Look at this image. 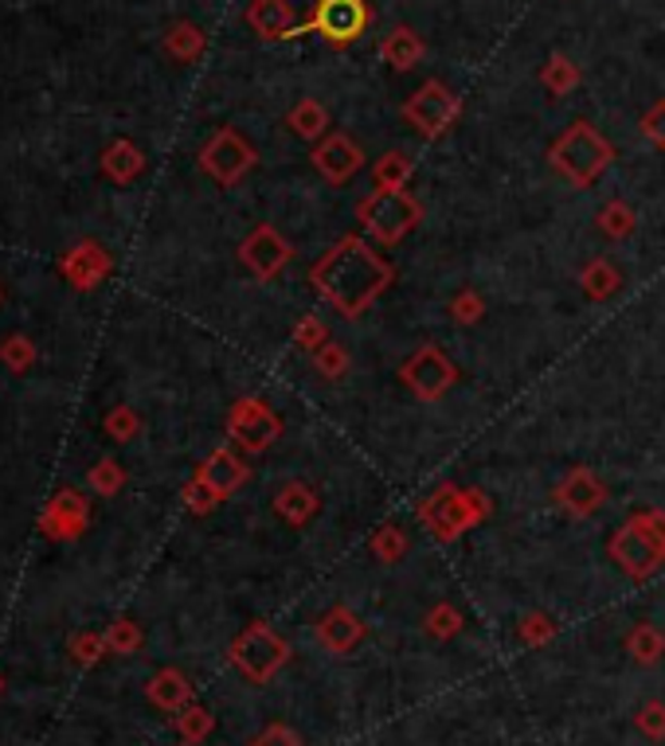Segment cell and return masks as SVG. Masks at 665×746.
I'll use <instances>...</instances> for the list:
<instances>
[{"instance_id":"1","label":"cell","mask_w":665,"mask_h":746,"mask_svg":"<svg viewBox=\"0 0 665 746\" xmlns=\"http://www.w3.org/2000/svg\"><path fill=\"white\" fill-rule=\"evenodd\" d=\"M391 278H396V266L364 235H341L310 266V286L341 317H361L372 301L388 290Z\"/></svg>"},{"instance_id":"15","label":"cell","mask_w":665,"mask_h":746,"mask_svg":"<svg viewBox=\"0 0 665 746\" xmlns=\"http://www.w3.org/2000/svg\"><path fill=\"white\" fill-rule=\"evenodd\" d=\"M556 504L567 516L587 520V516H595L606 504V485L587 466H576L567 469V477L556 485Z\"/></svg>"},{"instance_id":"25","label":"cell","mask_w":665,"mask_h":746,"mask_svg":"<svg viewBox=\"0 0 665 746\" xmlns=\"http://www.w3.org/2000/svg\"><path fill=\"white\" fill-rule=\"evenodd\" d=\"M204 31L196 28V24H188V20H180V24H173V28L165 31V51L176 59V63H192V59L204 55Z\"/></svg>"},{"instance_id":"20","label":"cell","mask_w":665,"mask_h":746,"mask_svg":"<svg viewBox=\"0 0 665 746\" xmlns=\"http://www.w3.org/2000/svg\"><path fill=\"white\" fill-rule=\"evenodd\" d=\"M317 637H322L325 649L332 653H349L356 641L364 637V625L356 614H349L344 606H337V610H329L322 618V625H317Z\"/></svg>"},{"instance_id":"12","label":"cell","mask_w":665,"mask_h":746,"mask_svg":"<svg viewBox=\"0 0 665 746\" xmlns=\"http://www.w3.org/2000/svg\"><path fill=\"white\" fill-rule=\"evenodd\" d=\"M290 243H286L283 235L274 231L271 224H259L251 235H247L243 243H239V262H243L247 270L254 274L259 281H271L278 278V274L286 270V262H290Z\"/></svg>"},{"instance_id":"19","label":"cell","mask_w":665,"mask_h":746,"mask_svg":"<svg viewBox=\"0 0 665 746\" xmlns=\"http://www.w3.org/2000/svg\"><path fill=\"white\" fill-rule=\"evenodd\" d=\"M317 508H322V496L313 493L305 481H286V485L274 493V513L283 516L286 523H293V528L310 523L313 516H317Z\"/></svg>"},{"instance_id":"13","label":"cell","mask_w":665,"mask_h":746,"mask_svg":"<svg viewBox=\"0 0 665 746\" xmlns=\"http://www.w3.org/2000/svg\"><path fill=\"white\" fill-rule=\"evenodd\" d=\"M90 523V501L78 489H59L55 496L43 508V520H39V532L48 540H78L87 532Z\"/></svg>"},{"instance_id":"24","label":"cell","mask_w":665,"mask_h":746,"mask_svg":"<svg viewBox=\"0 0 665 746\" xmlns=\"http://www.w3.org/2000/svg\"><path fill=\"white\" fill-rule=\"evenodd\" d=\"M423 51H427V48H423V39L415 36L411 28H396V31H391V36L380 43V55L388 59V63H391L396 71H411V67H415V63L423 59Z\"/></svg>"},{"instance_id":"36","label":"cell","mask_w":665,"mask_h":746,"mask_svg":"<svg viewBox=\"0 0 665 746\" xmlns=\"http://www.w3.org/2000/svg\"><path fill=\"white\" fill-rule=\"evenodd\" d=\"M224 501V496L215 493L212 485H208L204 477H192L185 485V504H188V513H196V516H208L215 508V504Z\"/></svg>"},{"instance_id":"32","label":"cell","mask_w":665,"mask_h":746,"mask_svg":"<svg viewBox=\"0 0 665 746\" xmlns=\"http://www.w3.org/2000/svg\"><path fill=\"white\" fill-rule=\"evenodd\" d=\"M626 649H630V657L635 660H642V665H654V660L665 653V641L654 625H638V630L626 637Z\"/></svg>"},{"instance_id":"14","label":"cell","mask_w":665,"mask_h":746,"mask_svg":"<svg viewBox=\"0 0 665 746\" xmlns=\"http://www.w3.org/2000/svg\"><path fill=\"white\" fill-rule=\"evenodd\" d=\"M313 168L329 180V185H349L352 176L364 168V149L349 134H329L322 146L313 149Z\"/></svg>"},{"instance_id":"16","label":"cell","mask_w":665,"mask_h":746,"mask_svg":"<svg viewBox=\"0 0 665 746\" xmlns=\"http://www.w3.org/2000/svg\"><path fill=\"white\" fill-rule=\"evenodd\" d=\"M110 270H114V258H110L106 246L95 243V239L75 243L67 251V258H63V278H67L75 290H95V286H102V281L110 278Z\"/></svg>"},{"instance_id":"35","label":"cell","mask_w":665,"mask_h":746,"mask_svg":"<svg viewBox=\"0 0 665 746\" xmlns=\"http://www.w3.org/2000/svg\"><path fill=\"white\" fill-rule=\"evenodd\" d=\"M102 427H106V434L114 438V442H134L137 430H141V418H137L134 407H114Z\"/></svg>"},{"instance_id":"3","label":"cell","mask_w":665,"mask_h":746,"mask_svg":"<svg viewBox=\"0 0 665 746\" xmlns=\"http://www.w3.org/2000/svg\"><path fill=\"white\" fill-rule=\"evenodd\" d=\"M548 161H552V168H556L572 188H591L599 176L611 168L615 149H611V141H606L595 126L576 122L567 134L556 137V146L548 149Z\"/></svg>"},{"instance_id":"10","label":"cell","mask_w":665,"mask_h":746,"mask_svg":"<svg viewBox=\"0 0 665 746\" xmlns=\"http://www.w3.org/2000/svg\"><path fill=\"white\" fill-rule=\"evenodd\" d=\"M368 20L372 12L364 0H317L310 16V31L329 39L332 48H349V43H356L364 36Z\"/></svg>"},{"instance_id":"31","label":"cell","mask_w":665,"mask_h":746,"mask_svg":"<svg viewBox=\"0 0 665 746\" xmlns=\"http://www.w3.org/2000/svg\"><path fill=\"white\" fill-rule=\"evenodd\" d=\"M403 552H407V532L400 523H384L380 532L372 535V555L380 562H400Z\"/></svg>"},{"instance_id":"44","label":"cell","mask_w":665,"mask_h":746,"mask_svg":"<svg viewBox=\"0 0 665 746\" xmlns=\"http://www.w3.org/2000/svg\"><path fill=\"white\" fill-rule=\"evenodd\" d=\"M638 728L645 731V735H654L662 738L665 735V708H657V704H650V708L638 716Z\"/></svg>"},{"instance_id":"8","label":"cell","mask_w":665,"mask_h":746,"mask_svg":"<svg viewBox=\"0 0 665 746\" xmlns=\"http://www.w3.org/2000/svg\"><path fill=\"white\" fill-rule=\"evenodd\" d=\"M227 434L247 454H266L278 442V434H283V418L274 415L263 399H239L231 415H227Z\"/></svg>"},{"instance_id":"34","label":"cell","mask_w":665,"mask_h":746,"mask_svg":"<svg viewBox=\"0 0 665 746\" xmlns=\"http://www.w3.org/2000/svg\"><path fill=\"white\" fill-rule=\"evenodd\" d=\"M0 359L9 371H28L36 364V344L28 337H9L0 344Z\"/></svg>"},{"instance_id":"47","label":"cell","mask_w":665,"mask_h":746,"mask_svg":"<svg viewBox=\"0 0 665 746\" xmlns=\"http://www.w3.org/2000/svg\"><path fill=\"white\" fill-rule=\"evenodd\" d=\"M0 688H4V680H0Z\"/></svg>"},{"instance_id":"22","label":"cell","mask_w":665,"mask_h":746,"mask_svg":"<svg viewBox=\"0 0 665 746\" xmlns=\"http://www.w3.org/2000/svg\"><path fill=\"white\" fill-rule=\"evenodd\" d=\"M579 286H584V293L591 301H606L623 290V274H618L606 258H591L584 270H579Z\"/></svg>"},{"instance_id":"2","label":"cell","mask_w":665,"mask_h":746,"mask_svg":"<svg viewBox=\"0 0 665 746\" xmlns=\"http://www.w3.org/2000/svg\"><path fill=\"white\" fill-rule=\"evenodd\" d=\"M606 552H611V562H615L618 571L630 574L635 582H642L654 571H662V562H665V513L662 508H645V513L630 516V520L611 535Z\"/></svg>"},{"instance_id":"46","label":"cell","mask_w":665,"mask_h":746,"mask_svg":"<svg viewBox=\"0 0 665 746\" xmlns=\"http://www.w3.org/2000/svg\"><path fill=\"white\" fill-rule=\"evenodd\" d=\"M525 637L532 641V637H548V621L544 618H528L525 621Z\"/></svg>"},{"instance_id":"21","label":"cell","mask_w":665,"mask_h":746,"mask_svg":"<svg viewBox=\"0 0 665 746\" xmlns=\"http://www.w3.org/2000/svg\"><path fill=\"white\" fill-rule=\"evenodd\" d=\"M141 168H146V156H141V149H137L134 141H114V146H106V153H102V173H106L114 185L137 180Z\"/></svg>"},{"instance_id":"42","label":"cell","mask_w":665,"mask_h":746,"mask_svg":"<svg viewBox=\"0 0 665 746\" xmlns=\"http://www.w3.org/2000/svg\"><path fill=\"white\" fill-rule=\"evenodd\" d=\"M462 618L454 614V606H435L427 618V630L435 633V637H450V633H459Z\"/></svg>"},{"instance_id":"23","label":"cell","mask_w":665,"mask_h":746,"mask_svg":"<svg viewBox=\"0 0 665 746\" xmlns=\"http://www.w3.org/2000/svg\"><path fill=\"white\" fill-rule=\"evenodd\" d=\"M149 699H153L156 708L180 711L188 699H192V688H188V680L176 669H161L153 680H149Z\"/></svg>"},{"instance_id":"26","label":"cell","mask_w":665,"mask_h":746,"mask_svg":"<svg viewBox=\"0 0 665 746\" xmlns=\"http://www.w3.org/2000/svg\"><path fill=\"white\" fill-rule=\"evenodd\" d=\"M290 129L302 137V141H317V137L329 129V114H325V106L317 98H302V102L290 110Z\"/></svg>"},{"instance_id":"7","label":"cell","mask_w":665,"mask_h":746,"mask_svg":"<svg viewBox=\"0 0 665 746\" xmlns=\"http://www.w3.org/2000/svg\"><path fill=\"white\" fill-rule=\"evenodd\" d=\"M400 379H403V388H407L415 399H423V403H435V399H442L450 388H454V383H459V368L450 364V356L442 349H435V344H423L415 356L403 359Z\"/></svg>"},{"instance_id":"29","label":"cell","mask_w":665,"mask_h":746,"mask_svg":"<svg viewBox=\"0 0 665 746\" xmlns=\"http://www.w3.org/2000/svg\"><path fill=\"white\" fill-rule=\"evenodd\" d=\"M540 83H544V87L560 98V94H567V90H576L579 67L567 55H552V59H548V67L540 71Z\"/></svg>"},{"instance_id":"38","label":"cell","mask_w":665,"mask_h":746,"mask_svg":"<svg viewBox=\"0 0 665 746\" xmlns=\"http://www.w3.org/2000/svg\"><path fill=\"white\" fill-rule=\"evenodd\" d=\"M106 633H75V641H71V657L78 660V665H98V660L106 657Z\"/></svg>"},{"instance_id":"45","label":"cell","mask_w":665,"mask_h":746,"mask_svg":"<svg viewBox=\"0 0 665 746\" xmlns=\"http://www.w3.org/2000/svg\"><path fill=\"white\" fill-rule=\"evenodd\" d=\"M251 746H302V743H298V735L290 728H266Z\"/></svg>"},{"instance_id":"43","label":"cell","mask_w":665,"mask_h":746,"mask_svg":"<svg viewBox=\"0 0 665 746\" xmlns=\"http://www.w3.org/2000/svg\"><path fill=\"white\" fill-rule=\"evenodd\" d=\"M642 134H645V141H654L657 149H665V98L657 102V106L645 110V117H642Z\"/></svg>"},{"instance_id":"11","label":"cell","mask_w":665,"mask_h":746,"mask_svg":"<svg viewBox=\"0 0 665 746\" xmlns=\"http://www.w3.org/2000/svg\"><path fill=\"white\" fill-rule=\"evenodd\" d=\"M462 102L459 94H450L442 83H423L415 94L403 102V117H407V126L415 129V134L423 137H439L442 129L454 126V117H459Z\"/></svg>"},{"instance_id":"4","label":"cell","mask_w":665,"mask_h":746,"mask_svg":"<svg viewBox=\"0 0 665 746\" xmlns=\"http://www.w3.org/2000/svg\"><path fill=\"white\" fill-rule=\"evenodd\" d=\"M486 516H489V501L481 489L439 485L419 504V520L447 543L459 540V535L469 532V528H478Z\"/></svg>"},{"instance_id":"41","label":"cell","mask_w":665,"mask_h":746,"mask_svg":"<svg viewBox=\"0 0 665 746\" xmlns=\"http://www.w3.org/2000/svg\"><path fill=\"white\" fill-rule=\"evenodd\" d=\"M176 728H180V735L188 738V743H200V738L212 731V719H208V711H200V708H188L185 716L176 719Z\"/></svg>"},{"instance_id":"5","label":"cell","mask_w":665,"mask_h":746,"mask_svg":"<svg viewBox=\"0 0 665 746\" xmlns=\"http://www.w3.org/2000/svg\"><path fill=\"white\" fill-rule=\"evenodd\" d=\"M356 219H361L364 235H372L380 246H396L400 239H407L415 227H419L423 219V207L415 195H407L400 188V192H376L364 195L361 204H356Z\"/></svg>"},{"instance_id":"48","label":"cell","mask_w":665,"mask_h":746,"mask_svg":"<svg viewBox=\"0 0 665 746\" xmlns=\"http://www.w3.org/2000/svg\"><path fill=\"white\" fill-rule=\"evenodd\" d=\"M185 746H196V743H185Z\"/></svg>"},{"instance_id":"18","label":"cell","mask_w":665,"mask_h":746,"mask_svg":"<svg viewBox=\"0 0 665 746\" xmlns=\"http://www.w3.org/2000/svg\"><path fill=\"white\" fill-rule=\"evenodd\" d=\"M196 477H204L208 485H212L219 496H231L235 489L247 481V466H243V457L235 454V450L219 446V450H212V454H208V461L200 466V473H196Z\"/></svg>"},{"instance_id":"28","label":"cell","mask_w":665,"mask_h":746,"mask_svg":"<svg viewBox=\"0 0 665 746\" xmlns=\"http://www.w3.org/2000/svg\"><path fill=\"white\" fill-rule=\"evenodd\" d=\"M595 227L606 235V239H615V243H618V239H630V235H635V227H638L635 207L626 204V200H611V204L595 215Z\"/></svg>"},{"instance_id":"40","label":"cell","mask_w":665,"mask_h":746,"mask_svg":"<svg viewBox=\"0 0 665 746\" xmlns=\"http://www.w3.org/2000/svg\"><path fill=\"white\" fill-rule=\"evenodd\" d=\"M481 313H486V301H481V293H474V290H462L459 298L450 301V317L459 320V325H478Z\"/></svg>"},{"instance_id":"30","label":"cell","mask_w":665,"mask_h":746,"mask_svg":"<svg viewBox=\"0 0 665 746\" xmlns=\"http://www.w3.org/2000/svg\"><path fill=\"white\" fill-rule=\"evenodd\" d=\"M313 371L322 379H341L349 376V352H344V344H337V340H325L322 349L313 352Z\"/></svg>"},{"instance_id":"37","label":"cell","mask_w":665,"mask_h":746,"mask_svg":"<svg viewBox=\"0 0 665 746\" xmlns=\"http://www.w3.org/2000/svg\"><path fill=\"white\" fill-rule=\"evenodd\" d=\"M325 340H329V329H325L322 317H302L298 325H293V344H298L302 352H310V356L322 349Z\"/></svg>"},{"instance_id":"6","label":"cell","mask_w":665,"mask_h":746,"mask_svg":"<svg viewBox=\"0 0 665 746\" xmlns=\"http://www.w3.org/2000/svg\"><path fill=\"white\" fill-rule=\"evenodd\" d=\"M286 657H290L286 641L278 637L271 625H263V621H254L251 630L239 633V637H235V645H231L235 669L243 672V677H251V680H271L274 672L286 665Z\"/></svg>"},{"instance_id":"9","label":"cell","mask_w":665,"mask_h":746,"mask_svg":"<svg viewBox=\"0 0 665 746\" xmlns=\"http://www.w3.org/2000/svg\"><path fill=\"white\" fill-rule=\"evenodd\" d=\"M254 161H259V153H254L235 129H219V134H212V141L200 149V168L212 176L215 185H224V188L239 185V180L254 168Z\"/></svg>"},{"instance_id":"39","label":"cell","mask_w":665,"mask_h":746,"mask_svg":"<svg viewBox=\"0 0 665 746\" xmlns=\"http://www.w3.org/2000/svg\"><path fill=\"white\" fill-rule=\"evenodd\" d=\"M106 645L114 653H122V657H129V653H137L141 649V630H137L134 621H114V625H110L106 630Z\"/></svg>"},{"instance_id":"17","label":"cell","mask_w":665,"mask_h":746,"mask_svg":"<svg viewBox=\"0 0 665 746\" xmlns=\"http://www.w3.org/2000/svg\"><path fill=\"white\" fill-rule=\"evenodd\" d=\"M247 24L263 39H286L298 36V16H293L290 0H251Z\"/></svg>"},{"instance_id":"27","label":"cell","mask_w":665,"mask_h":746,"mask_svg":"<svg viewBox=\"0 0 665 746\" xmlns=\"http://www.w3.org/2000/svg\"><path fill=\"white\" fill-rule=\"evenodd\" d=\"M411 180V156L407 153H384L376 165H372V185L380 192H400Z\"/></svg>"},{"instance_id":"33","label":"cell","mask_w":665,"mask_h":746,"mask_svg":"<svg viewBox=\"0 0 665 746\" xmlns=\"http://www.w3.org/2000/svg\"><path fill=\"white\" fill-rule=\"evenodd\" d=\"M87 481L98 496H117L122 485H126V469L117 466V461H110V457H102V461L87 473Z\"/></svg>"},{"instance_id":"49","label":"cell","mask_w":665,"mask_h":746,"mask_svg":"<svg viewBox=\"0 0 665 746\" xmlns=\"http://www.w3.org/2000/svg\"><path fill=\"white\" fill-rule=\"evenodd\" d=\"M0 301H4V293H0Z\"/></svg>"}]
</instances>
